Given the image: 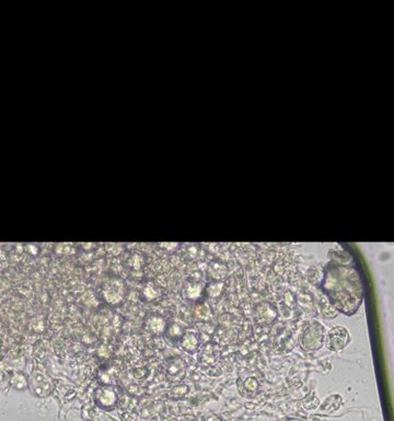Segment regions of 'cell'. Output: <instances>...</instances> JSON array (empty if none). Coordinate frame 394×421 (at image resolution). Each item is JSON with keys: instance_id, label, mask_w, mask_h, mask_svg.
Listing matches in <instances>:
<instances>
[{"instance_id": "10", "label": "cell", "mask_w": 394, "mask_h": 421, "mask_svg": "<svg viewBox=\"0 0 394 421\" xmlns=\"http://www.w3.org/2000/svg\"><path fill=\"white\" fill-rule=\"evenodd\" d=\"M179 343H181V346L186 351H189V353L195 351L199 345L197 335L195 333H193V331H185V334L183 335L182 339L179 340Z\"/></svg>"}, {"instance_id": "4", "label": "cell", "mask_w": 394, "mask_h": 421, "mask_svg": "<svg viewBox=\"0 0 394 421\" xmlns=\"http://www.w3.org/2000/svg\"><path fill=\"white\" fill-rule=\"evenodd\" d=\"M164 372L170 382L179 383L184 379L186 373V363L179 356H171L164 362Z\"/></svg>"}, {"instance_id": "8", "label": "cell", "mask_w": 394, "mask_h": 421, "mask_svg": "<svg viewBox=\"0 0 394 421\" xmlns=\"http://www.w3.org/2000/svg\"><path fill=\"white\" fill-rule=\"evenodd\" d=\"M146 326L153 334H161L167 328V322L160 315L151 314L146 320Z\"/></svg>"}, {"instance_id": "11", "label": "cell", "mask_w": 394, "mask_h": 421, "mask_svg": "<svg viewBox=\"0 0 394 421\" xmlns=\"http://www.w3.org/2000/svg\"><path fill=\"white\" fill-rule=\"evenodd\" d=\"M185 334V330L182 327L181 325L177 322H173V323L167 325L166 328V335L168 338H170V340L172 341H179L182 339L183 335Z\"/></svg>"}, {"instance_id": "3", "label": "cell", "mask_w": 394, "mask_h": 421, "mask_svg": "<svg viewBox=\"0 0 394 421\" xmlns=\"http://www.w3.org/2000/svg\"><path fill=\"white\" fill-rule=\"evenodd\" d=\"M29 386L31 392L38 397H45L51 394L53 389L52 380L39 371H36L30 375Z\"/></svg>"}, {"instance_id": "14", "label": "cell", "mask_w": 394, "mask_h": 421, "mask_svg": "<svg viewBox=\"0 0 394 421\" xmlns=\"http://www.w3.org/2000/svg\"><path fill=\"white\" fill-rule=\"evenodd\" d=\"M159 294L160 293H159L158 289L153 285H148L147 287H144L143 291V299L146 301H152L154 299H157Z\"/></svg>"}, {"instance_id": "2", "label": "cell", "mask_w": 394, "mask_h": 421, "mask_svg": "<svg viewBox=\"0 0 394 421\" xmlns=\"http://www.w3.org/2000/svg\"><path fill=\"white\" fill-rule=\"evenodd\" d=\"M324 330L323 325L317 321L311 322L303 330L301 336V346L306 350H317L321 348L324 340Z\"/></svg>"}, {"instance_id": "12", "label": "cell", "mask_w": 394, "mask_h": 421, "mask_svg": "<svg viewBox=\"0 0 394 421\" xmlns=\"http://www.w3.org/2000/svg\"><path fill=\"white\" fill-rule=\"evenodd\" d=\"M342 403V398L341 396L338 395H333L330 396V397H327L325 399V402L323 403L321 410L326 413H332L334 410H336L338 407H340V405Z\"/></svg>"}, {"instance_id": "9", "label": "cell", "mask_w": 394, "mask_h": 421, "mask_svg": "<svg viewBox=\"0 0 394 421\" xmlns=\"http://www.w3.org/2000/svg\"><path fill=\"white\" fill-rule=\"evenodd\" d=\"M228 274L227 266L220 261H212L208 266V275L215 281H220Z\"/></svg>"}, {"instance_id": "7", "label": "cell", "mask_w": 394, "mask_h": 421, "mask_svg": "<svg viewBox=\"0 0 394 421\" xmlns=\"http://www.w3.org/2000/svg\"><path fill=\"white\" fill-rule=\"evenodd\" d=\"M204 291H205V289H204V286L203 284H201V282L187 280L185 282V285L183 286L182 295L183 298H185L187 300L196 301L201 298L202 294L204 293Z\"/></svg>"}, {"instance_id": "15", "label": "cell", "mask_w": 394, "mask_h": 421, "mask_svg": "<svg viewBox=\"0 0 394 421\" xmlns=\"http://www.w3.org/2000/svg\"><path fill=\"white\" fill-rule=\"evenodd\" d=\"M244 385H246V389L248 390H251V392H253V390H255L257 389V382L254 378L248 379L246 381V383H244Z\"/></svg>"}, {"instance_id": "5", "label": "cell", "mask_w": 394, "mask_h": 421, "mask_svg": "<svg viewBox=\"0 0 394 421\" xmlns=\"http://www.w3.org/2000/svg\"><path fill=\"white\" fill-rule=\"evenodd\" d=\"M351 340V336L348 330L343 326H336L332 328L327 334L326 346L327 348L334 353L342 351L348 345Z\"/></svg>"}, {"instance_id": "6", "label": "cell", "mask_w": 394, "mask_h": 421, "mask_svg": "<svg viewBox=\"0 0 394 421\" xmlns=\"http://www.w3.org/2000/svg\"><path fill=\"white\" fill-rule=\"evenodd\" d=\"M97 404L104 409L112 408L117 402V394L109 386H100L94 393Z\"/></svg>"}, {"instance_id": "13", "label": "cell", "mask_w": 394, "mask_h": 421, "mask_svg": "<svg viewBox=\"0 0 394 421\" xmlns=\"http://www.w3.org/2000/svg\"><path fill=\"white\" fill-rule=\"evenodd\" d=\"M10 383H11L13 389H16L18 390H23L28 388L29 380L23 373H17L12 376L11 380H10Z\"/></svg>"}, {"instance_id": "1", "label": "cell", "mask_w": 394, "mask_h": 421, "mask_svg": "<svg viewBox=\"0 0 394 421\" xmlns=\"http://www.w3.org/2000/svg\"><path fill=\"white\" fill-rule=\"evenodd\" d=\"M127 288L124 280L117 277L108 278L102 286V296L107 303L117 305L121 303L126 295Z\"/></svg>"}, {"instance_id": "16", "label": "cell", "mask_w": 394, "mask_h": 421, "mask_svg": "<svg viewBox=\"0 0 394 421\" xmlns=\"http://www.w3.org/2000/svg\"><path fill=\"white\" fill-rule=\"evenodd\" d=\"M132 268L135 270H141V267L143 265L142 259H139V255H134L132 259Z\"/></svg>"}]
</instances>
